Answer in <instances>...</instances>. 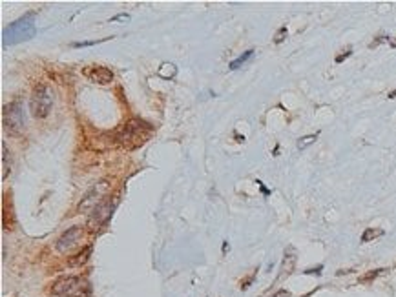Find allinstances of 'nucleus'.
I'll use <instances>...</instances> for the list:
<instances>
[{
	"mask_svg": "<svg viewBox=\"0 0 396 297\" xmlns=\"http://www.w3.org/2000/svg\"><path fill=\"white\" fill-rule=\"evenodd\" d=\"M51 294L63 297H90L91 286L88 281H84L83 277L68 276L57 279L53 286H51Z\"/></svg>",
	"mask_w": 396,
	"mask_h": 297,
	"instance_id": "nucleus-1",
	"label": "nucleus"
},
{
	"mask_svg": "<svg viewBox=\"0 0 396 297\" xmlns=\"http://www.w3.org/2000/svg\"><path fill=\"white\" fill-rule=\"evenodd\" d=\"M143 132H150V126L141 122L139 119H132L125 126L119 128L115 137H117L119 144L128 146V148H135V146L143 144L146 139L150 137V135H143Z\"/></svg>",
	"mask_w": 396,
	"mask_h": 297,
	"instance_id": "nucleus-2",
	"label": "nucleus"
},
{
	"mask_svg": "<svg viewBox=\"0 0 396 297\" xmlns=\"http://www.w3.org/2000/svg\"><path fill=\"white\" fill-rule=\"evenodd\" d=\"M35 33H37V28H35V22H33V15H26L24 19L9 24V28L4 29L2 42H4V46H7V44H19V42L22 40L33 39Z\"/></svg>",
	"mask_w": 396,
	"mask_h": 297,
	"instance_id": "nucleus-3",
	"label": "nucleus"
},
{
	"mask_svg": "<svg viewBox=\"0 0 396 297\" xmlns=\"http://www.w3.org/2000/svg\"><path fill=\"white\" fill-rule=\"evenodd\" d=\"M2 122H4V130L9 135H13V137H19V135L24 133V130H26V126H24V113H22V106L19 100L4 106Z\"/></svg>",
	"mask_w": 396,
	"mask_h": 297,
	"instance_id": "nucleus-4",
	"label": "nucleus"
},
{
	"mask_svg": "<svg viewBox=\"0 0 396 297\" xmlns=\"http://www.w3.org/2000/svg\"><path fill=\"white\" fill-rule=\"evenodd\" d=\"M51 104H53V95L46 84H39L29 99V110L31 115L35 119H44L48 117L49 110H51Z\"/></svg>",
	"mask_w": 396,
	"mask_h": 297,
	"instance_id": "nucleus-5",
	"label": "nucleus"
},
{
	"mask_svg": "<svg viewBox=\"0 0 396 297\" xmlns=\"http://www.w3.org/2000/svg\"><path fill=\"white\" fill-rule=\"evenodd\" d=\"M108 190H110V184H108L106 180L95 184L88 194L84 195V199L81 200V204H79V214H90V212H93V210L103 202V197L108 194Z\"/></svg>",
	"mask_w": 396,
	"mask_h": 297,
	"instance_id": "nucleus-6",
	"label": "nucleus"
},
{
	"mask_svg": "<svg viewBox=\"0 0 396 297\" xmlns=\"http://www.w3.org/2000/svg\"><path fill=\"white\" fill-rule=\"evenodd\" d=\"M83 237V228L81 226H73V228H68L64 232L59 239H57L55 248L61 252V254H68L70 250H73L77 246L79 239Z\"/></svg>",
	"mask_w": 396,
	"mask_h": 297,
	"instance_id": "nucleus-7",
	"label": "nucleus"
},
{
	"mask_svg": "<svg viewBox=\"0 0 396 297\" xmlns=\"http://www.w3.org/2000/svg\"><path fill=\"white\" fill-rule=\"evenodd\" d=\"M111 212H113V202H111L110 199H106V200H103L101 204H99L93 212H91V215H90V221H88V224H90L91 228L95 230V228H99L101 224H104L108 219L111 217Z\"/></svg>",
	"mask_w": 396,
	"mask_h": 297,
	"instance_id": "nucleus-8",
	"label": "nucleus"
},
{
	"mask_svg": "<svg viewBox=\"0 0 396 297\" xmlns=\"http://www.w3.org/2000/svg\"><path fill=\"white\" fill-rule=\"evenodd\" d=\"M90 79L97 84H110L113 80V73L108 68L99 66V68H93L90 71Z\"/></svg>",
	"mask_w": 396,
	"mask_h": 297,
	"instance_id": "nucleus-9",
	"label": "nucleus"
},
{
	"mask_svg": "<svg viewBox=\"0 0 396 297\" xmlns=\"http://www.w3.org/2000/svg\"><path fill=\"white\" fill-rule=\"evenodd\" d=\"M175 73H177V68H175V64H170V62H165L159 69H157V75H159L161 79H165V80L174 79Z\"/></svg>",
	"mask_w": 396,
	"mask_h": 297,
	"instance_id": "nucleus-10",
	"label": "nucleus"
},
{
	"mask_svg": "<svg viewBox=\"0 0 396 297\" xmlns=\"http://www.w3.org/2000/svg\"><path fill=\"white\" fill-rule=\"evenodd\" d=\"M252 57H254V49H249V51H245L243 55L241 57H237L236 60H232L230 62V69H237V68H241L245 62H249L250 60Z\"/></svg>",
	"mask_w": 396,
	"mask_h": 297,
	"instance_id": "nucleus-11",
	"label": "nucleus"
},
{
	"mask_svg": "<svg viewBox=\"0 0 396 297\" xmlns=\"http://www.w3.org/2000/svg\"><path fill=\"white\" fill-rule=\"evenodd\" d=\"M90 256H91V246H86L81 254H77V256L71 259L70 264H73V266H81V264H84L86 261H88V257Z\"/></svg>",
	"mask_w": 396,
	"mask_h": 297,
	"instance_id": "nucleus-12",
	"label": "nucleus"
},
{
	"mask_svg": "<svg viewBox=\"0 0 396 297\" xmlns=\"http://www.w3.org/2000/svg\"><path fill=\"white\" fill-rule=\"evenodd\" d=\"M318 139V133H313V135H305L298 140V150H305L311 144H314V140Z\"/></svg>",
	"mask_w": 396,
	"mask_h": 297,
	"instance_id": "nucleus-13",
	"label": "nucleus"
},
{
	"mask_svg": "<svg viewBox=\"0 0 396 297\" xmlns=\"http://www.w3.org/2000/svg\"><path fill=\"white\" fill-rule=\"evenodd\" d=\"M380 235H383V230L367 228L365 232H363V235H361V242H369L371 239H375V237H380Z\"/></svg>",
	"mask_w": 396,
	"mask_h": 297,
	"instance_id": "nucleus-14",
	"label": "nucleus"
},
{
	"mask_svg": "<svg viewBox=\"0 0 396 297\" xmlns=\"http://www.w3.org/2000/svg\"><path fill=\"white\" fill-rule=\"evenodd\" d=\"M294 263H296V257H292V256H285V261H283V268H281V276H289L291 274V270L294 268Z\"/></svg>",
	"mask_w": 396,
	"mask_h": 297,
	"instance_id": "nucleus-15",
	"label": "nucleus"
},
{
	"mask_svg": "<svg viewBox=\"0 0 396 297\" xmlns=\"http://www.w3.org/2000/svg\"><path fill=\"white\" fill-rule=\"evenodd\" d=\"M2 162H4L2 179H6V175H7V148H6V144H4V142H2Z\"/></svg>",
	"mask_w": 396,
	"mask_h": 297,
	"instance_id": "nucleus-16",
	"label": "nucleus"
},
{
	"mask_svg": "<svg viewBox=\"0 0 396 297\" xmlns=\"http://www.w3.org/2000/svg\"><path fill=\"white\" fill-rule=\"evenodd\" d=\"M383 270H373V272H371V274H367V276H363L360 279L361 283H367V281H371V279H375L376 276H380V274H382Z\"/></svg>",
	"mask_w": 396,
	"mask_h": 297,
	"instance_id": "nucleus-17",
	"label": "nucleus"
},
{
	"mask_svg": "<svg viewBox=\"0 0 396 297\" xmlns=\"http://www.w3.org/2000/svg\"><path fill=\"white\" fill-rule=\"evenodd\" d=\"M103 40H108V39H103ZM103 40H90V42H73V48H86V46H93L97 42H103Z\"/></svg>",
	"mask_w": 396,
	"mask_h": 297,
	"instance_id": "nucleus-18",
	"label": "nucleus"
},
{
	"mask_svg": "<svg viewBox=\"0 0 396 297\" xmlns=\"http://www.w3.org/2000/svg\"><path fill=\"white\" fill-rule=\"evenodd\" d=\"M285 35H287V28H281L278 31V35H276V39H274V42L276 44H279V42H283L285 40Z\"/></svg>",
	"mask_w": 396,
	"mask_h": 297,
	"instance_id": "nucleus-19",
	"label": "nucleus"
},
{
	"mask_svg": "<svg viewBox=\"0 0 396 297\" xmlns=\"http://www.w3.org/2000/svg\"><path fill=\"white\" fill-rule=\"evenodd\" d=\"M351 53H353V51H351V49H349V51H345V53H343V55L336 57V62H338V64H340V62H343V60H345V59H347V57H351Z\"/></svg>",
	"mask_w": 396,
	"mask_h": 297,
	"instance_id": "nucleus-20",
	"label": "nucleus"
},
{
	"mask_svg": "<svg viewBox=\"0 0 396 297\" xmlns=\"http://www.w3.org/2000/svg\"><path fill=\"white\" fill-rule=\"evenodd\" d=\"M128 19H130V15H117V17H113V19H111V22H117V20H128Z\"/></svg>",
	"mask_w": 396,
	"mask_h": 297,
	"instance_id": "nucleus-21",
	"label": "nucleus"
},
{
	"mask_svg": "<svg viewBox=\"0 0 396 297\" xmlns=\"http://www.w3.org/2000/svg\"><path fill=\"white\" fill-rule=\"evenodd\" d=\"M274 297H289V292H285V290H283V292H279L278 296H274Z\"/></svg>",
	"mask_w": 396,
	"mask_h": 297,
	"instance_id": "nucleus-22",
	"label": "nucleus"
},
{
	"mask_svg": "<svg viewBox=\"0 0 396 297\" xmlns=\"http://www.w3.org/2000/svg\"><path fill=\"white\" fill-rule=\"evenodd\" d=\"M389 99H396V90H395V91H391V93H389Z\"/></svg>",
	"mask_w": 396,
	"mask_h": 297,
	"instance_id": "nucleus-23",
	"label": "nucleus"
}]
</instances>
